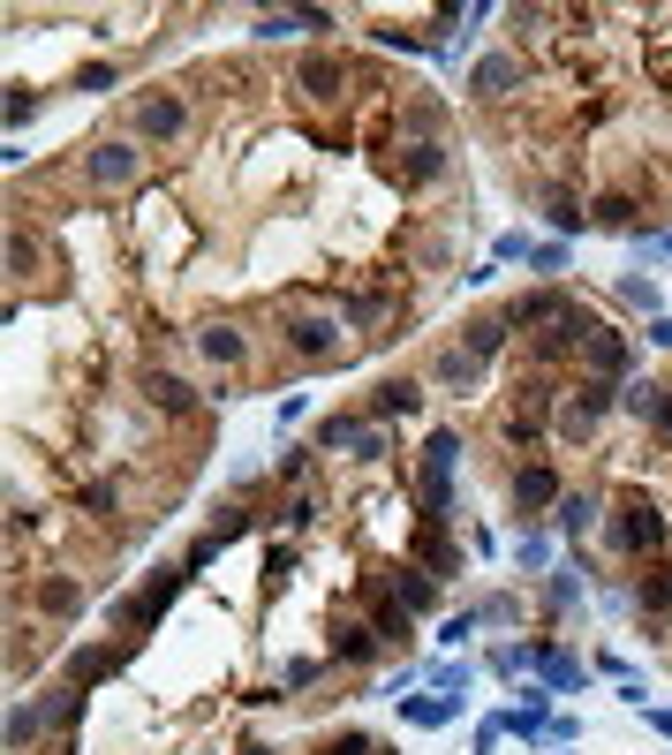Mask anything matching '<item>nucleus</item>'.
<instances>
[{"label":"nucleus","instance_id":"13","mask_svg":"<svg viewBox=\"0 0 672 755\" xmlns=\"http://www.w3.org/2000/svg\"><path fill=\"white\" fill-rule=\"evenodd\" d=\"M461 703H469V695H401V726L439 733V726H454V718H461Z\"/></svg>","mask_w":672,"mask_h":755},{"label":"nucleus","instance_id":"49","mask_svg":"<svg viewBox=\"0 0 672 755\" xmlns=\"http://www.w3.org/2000/svg\"><path fill=\"white\" fill-rule=\"evenodd\" d=\"M582 597V582H574V575H551V604H559V612H567V604Z\"/></svg>","mask_w":672,"mask_h":755},{"label":"nucleus","instance_id":"15","mask_svg":"<svg viewBox=\"0 0 672 755\" xmlns=\"http://www.w3.org/2000/svg\"><path fill=\"white\" fill-rule=\"evenodd\" d=\"M620 401L643 416V424H658V431H672V386H658V378H635V386H620Z\"/></svg>","mask_w":672,"mask_h":755},{"label":"nucleus","instance_id":"7","mask_svg":"<svg viewBox=\"0 0 672 755\" xmlns=\"http://www.w3.org/2000/svg\"><path fill=\"white\" fill-rule=\"evenodd\" d=\"M310 446H318V453H363V461H378V453H385V431H378V424H355V416H326Z\"/></svg>","mask_w":672,"mask_h":755},{"label":"nucleus","instance_id":"16","mask_svg":"<svg viewBox=\"0 0 672 755\" xmlns=\"http://www.w3.org/2000/svg\"><path fill=\"white\" fill-rule=\"evenodd\" d=\"M250 30L257 38H303V30H333V15L326 8H280V15H257Z\"/></svg>","mask_w":672,"mask_h":755},{"label":"nucleus","instance_id":"1","mask_svg":"<svg viewBox=\"0 0 672 755\" xmlns=\"http://www.w3.org/2000/svg\"><path fill=\"white\" fill-rule=\"evenodd\" d=\"M76 718H84V688H53L38 703H15L8 710V748H23L30 733H68Z\"/></svg>","mask_w":672,"mask_h":755},{"label":"nucleus","instance_id":"31","mask_svg":"<svg viewBox=\"0 0 672 755\" xmlns=\"http://www.w3.org/2000/svg\"><path fill=\"white\" fill-rule=\"evenodd\" d=\"M513 567L544 575V567H551V537H521V544H513Z\"/></svg>","mask_w":672,"mask_h":755},{"label":"nucleus","instance_id":"23","mask_svg":"<svg viewBox=\"0 0 672 755\" xmlns=\"http://www.w3.org/2000/svg\"><path fill=\"white\" fill-rule=\"evenodd\" d=\"M506 332H513V325H506V317H477V325H469V340H461V348H469V355H477V363H492V355H499V348H506Z\"/></svg>","mask_w":672,"mask_h":755},{"label":"nucleus","instance_id":"9","mask_svg":"<svg viewBox=\"0 0 672 755\" xmlns=\"http://www.w3.org/2000/svg\"><path fill=\"white\" fill-rule=\"evenodd\" d=\"M280 332H288V348H295L303 363H326V355L340 348V317H318V310H295Z\"/></svg>","mask_w":672,"mask_h":755},{"label":"nucleus","instance_id":"43","mask_svg":"<svg viewBox=\"0 0 672 755\" xmlns=\"http://www.w3.org/2000/svg\"><path fill=\"white\" fill-rule=\"evenodd\" d=\"M643 612H672V567L650 582V590H643Z\"/></svg>","mask_w":672,"mask_h":755},{"label":"nucleus","instance_id":"40","mask_svg":"<svg viewBox=\"0 0 672 755\" xmlns=\"http://www.w3.org/2000/svg\"><path fill=\"white\" fill-rule=\"evenodd\" d=\"M288 575H295V552H288V544H272V552H265V582H272V590H280V582H288Z\"/></svg>","mask_w":672,"mask_h":755},{"label":"nucleus","instance_id":"29","mask_svg":"<svg viewBox=\"0 0 672 755\" xmlns=\"http://www.w3.org/2000/svg\"><path fill=\"white\" fill-rule=\"evenodd\" d=\"M408 619H416V612H408L401 597H393V604H378V612H370V627H378V642H408Z\"/></svg>","mask_w":672,"mask_h":755},{"label":"nucleus","instance_id":"34","mask_svg":"<svg viewBox=\"0 0 672 755\" xmlns=\"http://www.w3.org/2000/svg\"><path fill=\"white\" fill-rule=\"evenodd\" d=\"M477 619H484V612H454V619H439V642H446V650H461V642L477 634Z\"/></svg>","mask_w":672,"mask_h":755},{"label":"nucleus","instance_id":"37","mask_svg":"<svg viewBox=\"0 0 672 755\" xmlns=\"http://www.w3.org/2000/svg\"><path fill=\"white\" fill-rule=\"evenodd\" d=\"M597 227H635V204H627V197H605V204H597Z\"/></svg>","mask_w":672,"mask_h":755},{"label":"nucleus","instance_id":"39","mask_svg":"<svg viewBox=\"0 0 672 755\" xmlns=\"http://www.w3.org/2000/svg\"><path fill=\"white\" fill-rule=\"evenodd\" d=\"M280 521H288V529H310V521H318V499H310V491H295V499H288V514H280Z\"/></svg>","mask_w":672,"mask_h":755},{"label":"nucleus","instance_id":"19","mask_svg":"<svg viewBox=\"0 0 672 755\" xmlns=\"http://www.w3.org/2000/svg\"><path fill=\"white\" fill-rule=\"evenodd\" d=\"M423 408V386H408V378H385L378 393H370V416L378 424H393V416H416Z\"/></svg>","mask_w":672,"mask_h":755},{"label":"nucleus","instance_id":"4","mask_svg":"<svg viewBox=\"0 0 672 755\" xmlns=\"http://www.w3.org/2000/svg\"><path fill=\"white\" fill-rule=\"evenodd\" d=\"M181 582H189V567H160V575H152V582H144L137 597H122V604H114V627H152V619H160V612H167V604L181 597Z\"/></svg>","mask_w":672,"mask_h":755},{"label":"nucleus","instance_id":"2","mask_svg":"<svg viewBox=\"0 0 672 755\" xmlns=\"http://www.w3.org/2000/svg\"><path fill=\"white\" fill-rule=\"evenodd\" d=\"M454 461H461V439H454V431H431V446H423V476H416V499H423V514H431V521L454 506Z\"/></svg>","mask_w":672,"mask_h":755},{"label":"nucleus","instance_id":"30","mask_svg":"<svg viewBox=\"0 0 672 755\" xmlns=\"http://www.w3.org/2000/svg\"><path fill=\"white\" fill-rule=\"evenodd\" d=\"M416 552H423V567H431L439 582H446V575H461V552H454V544H439V537H416Z\"/></svg>","mask_w":672,"mask_h":755},{"label":"nucleus","instance_id":"41","mask_svg":"<svg viewBox=\"0 0 672 755\" xmlns=\"http://www.w3.org/2000/svg\"><path fill=\"white\" fill-rule=\"evenodd\" d=\"M627 302H643V310L658 317V280H650V273H627Z\"/></svg>","mask_w":672,"mask_h":755},{"label":"nucleus","instance_id":"46","mask_svg":"<svg viewBox=\"0 0 672 755\" xmlns=\"http://www.w3.org/2000/svg\"><path fill=\"white\" fill-rule=\"evenodd\" d=\"M76 91H114V68H106V61H99V68H84V76H76Z\"/></svg>","mask_w":672,"mask_h":755},{"label":"nucleus","instance_id":"47","mask_svg":"<svg viewBox=\"0 0 672 755\" xmlns=\"http://www.w3.org/2000/svg\"><path fill=\"white\" fill-rule=\"evenodd\" d=\"M318 672H326V665H318V657H295V665H288V688H310V680H318Z\"/></svg>","mask_w":672,"mask_h":755},{"label":"nucleus","instance_id":"45","mask_svg":"<svg viewBox=\"0 0 672 755\" xmlns=\"http://www.w3.org/2000/svg\"><path fill=\"white\" fill-rule=\"evenodd\" d=\"M551 227H559V235H574V227H582V212H574V197H551Z\"/></svg>","mask_w":672,"mask_h":755},{"label":"nucleus","instance_id":"35","mask_svg":"<svg viewBox=\"0 0 672 755\" xmlns=\"http://www.w3.org/2000/svg\"><path fill=\"white\" fill-rule=\"evenodd\" d=\"M46 612L76 619V612H84V590H76V582H53V590H46Z\"/></svg>","mask_w":672,"mask_h":755},{"label":"nucleus","instance_id":"21","mask_svg":"<svg viewBox=\"0 0 672 755\" xmlns=\"http://www.w3.org/2000/svg\"><path fill=\"white\" fill-rule=\"evenodd\" d=\"M295 84H303L310 99H333V91H340V61H333V53H303V68H295Z\"/></svg>","mask_w":672,"mask_h":755},{"label":"nucleus","instance_id":"36","mask_svg":"<svg viewBox=\"0 0 672 755\" xmlns=\"http://www.w3.org/2000/svg\"><path fill=\"white\" fill-rule=\"evenodd\" d=\"M38 114V99H30V84H8V129H23Z\"/></svg>","mask_w":672,"mask_h":755},{"label":"nucleus","instance_id":"8","mask_svg":"<svg viewBox=\"0 0 672 755\" xmlns=\"http://www.w3.org/2000/svg\"><path fill=\"white\" fill-rule=\"evenodd\" d=\"M582 363H589V378H605V386H620L635 355H627V340H620L612 325H597V317H589V332H582Z\"/></svg>","mask_w":672,"mask_h":755},{"label":"nucleus","instance_id":"27","mask_svg":"<svg viewBox=\"0 0 672 755\" xmlns=\"http://www.w3.org/2000/svg\"><path fill=\"white\" fill-rule=\"evenodd\" d=\"M477 378H484V363H477L469 348H446V355H439V386H477Z\"/></svg>","mask_w":672,"mask_h":755},{"label":"nucleus","instance_id":"18","mask_svg":"<svg viewBox=\"0 0 672 755\" xmlns=\"http://www.w3.org/2000/svg\"><path fill=\"white\" fill-rule=\"evenodd\" d=\"M513 84H521V61H506V53H484V61H477V76H469V91H477V99H506Z\"/></svg>","mask_w":672,"mask_h":755},{"label":"nucleus","instance_id":"22","mask_svg":"<svg viewBox=\"0 0 672 755\" xmlns=\"http://www.w3.org/2000/svg\"><path fill=\"white\" fill-rule=\"evenodd\" d=\"M196 348H204L212 363H242V355H250V340H242L234 325H204V332H196Z\"/></svg>","mask_w":672,"mask_h":755},{"label":"nucleus","instance_id":"42","mask_svg":"<svg viewBox=\"0 0 672 755\" xmlns=\"http://www.w3.org/2000/svg\"><path fill=\"white\" fill-rule=\"evenodd\" d=\"M567 741H582V726H574V718H551V726H544V741H536V748H567Z\"/></svg>","mask_w":672,"mask_h":755},{"label":"nucleus","instance_id":"3","mask_svg":"<svg viewBox=\"0 0 672 755\" xmlns=\"http://www.w3.org/2000/svg\"><path fill=\"white\" fill-rule=\"evenodd\" d=\"M612 401H620V386H605V378H582V386L559 401V416H551V424H559V439H567V446H574V439H589V431L605 424V408H612Z\"/></svg>","mask_w":672,"mask_h":755},{"label":"nucleus","instance_id":"17","mask_svg":"<svg viewBox=\"0 0 672 755\" xmlns=\"http://www.w3.org/2000/svg\"><path fill=\"white\" fill-rule=\"evenodd\" d=\"M597 514H605V506H597V499H589V491H567V499H559V506H551V529H559V537H574V544H582V537H589V529H597Z\"/></svg>","mask_w":672,"mask_h":755},{"label":"nucleus","instance_id":"33","mask_svg":"<svg viewBox=\"0 0 672 755\" xmlns=\"http://www.w3.org/2000/svg\"><path fill=\"white\" fill-rule=\"evenodd\" d=\"M250 521H257V514H242V506H227V514H219V521H212L204 537H212V544H234V537H242Z\"/></svg>","mask_w":672,"mask_h":755},{"label":"nucleus","instance_id":"50","mask_svg":"<svg viewBox=\"0 0 672 755\" xmlns=\"http://www.w3.org/2000/svg\"><path fill=\"white\" fill-rule=\"evenodd\" d=\"M650 348H672V317H665V310L650 317Z\"/></svg>","mask_w":672,"mask_h":755},{"label":"nucleus","instance_id":"51","mask_svg":"<svg viewBox=\"0 0 672 755\" xmlns=\"http://www.w3.org/2000/svg\"><path fill=\"white\" fill-rule=\"evenodd\" d=\"M242 755H272V748H242Z\"/></svg>","mask_w":672,"mask_h":755},{"label":"nucleus","instance_id":"14","mask_svg":"<svg viewBox=\"0 0 672 755\" xmlns=\"http://www.w3.org/2000/svg\"><path fill=\"white\" fill-rule=\"evenodd\" d=\"M536 680H544L551 695H574V688H589V665L567 657V650H544V642H536Z\"/></svg>","mask_w":672,"mask_h":755},{"label":"nucleus","instance_id":"38","mask_svg":"<svg viewBox=\"0 0 672 755\" xmlns=\"http://www.w3.org/2000/svg\"><path fill=\"white\" fill-rule=\"evenodd\" d=\"M529 265H536V273H567V242H536Z\"/></svg>","mask_w":672,"mask_h":755},{"label":"nucleus","instance_id":"26","mask_svg":"<svg viewBox=\"0 0 672 755\" xmlns=\"http://www.w3.org/2000/svg\"><path fill=\"white\" fill-rule=\"evenodd\" d=\"M492 672H499V680L536 672V642H499V650H492Z\"/></svg>","mask_w":672,"mask_h":755},{"label":"nucleus","instance_id":"12","mask_svg":"<svg viewBox=\"0 0 672 755\" xmlns=\"http://www.w3.org/2000/svg\"><path fill=\"white\" fill-rule=\"evenodd\" d=\"M567 491H559V476L544 468V461H529V468H513V506L521 514H544V506H559Z\"/></svg>","mask_w":672,"mask_h":755},{"label":"nucleus","instance_id":"5","mask_svg":"<svg viewBox=\"0 0 672 755\" xmlns=\"http://www.w3.org/2000/svg\"><path fill=\"white\" fill-rule=\"evenodd\" d=\"M612 544L620 552H658L665 544V514L635 491V499H620V521H612Z\"/></svg>","mask_w":672,"mask_h":755},{"label":"nucleus","instance_id":"24","mask_svg":"<svg viewBox=\"0 0 672 755\" xmlns=\"http://www.w3.org/2000/svg\"><path fill=\"white\" fill-rule=\"evenodd\" d=\"M152 401H160L167 416H189V408H196V386H189V378H174V370H160V378H152Z\"/></svg>","mask_w":672,"mask_h":755},{"label":"nucleus","instance_id":"44","mask_svg":"<svg viewBox=\"0 0 672 755\" xmlns=\"http://www.w3.org/2000/svg\"><path fill=\"white\" fill-rule=\"evenodd\" d=\"M529 250H536V242H529V235H499V250H492V257H499V265H513V257H521V265H529Z\"/></svg>","mask_w":672,"mask_h":755},{"label":"nucleus","instance_id":"32","mask_svg":"<svg viewBox=\"0 0 672 755\" xmlns=\"http://www.w3.org/2000/svg\"><path fill=\"white\" fill-rule=\"evenodd\" d=\"M408 174H416V181L446 174V151H439V144H408Z\"/></svg>","mask_w":672,"mask_h":755},{"label":"nucleus","instance_id":"10","mask_svg":"<svg viewBox=\"0 0 672 755\" xmlns=\"http://www.w3.org/2000/svg\"><path fill=\"white\" fill-rule=\"evenodd\" d=\"M181 129H189V99H174V91H160V99H137V137L174 144Z\"/></svg>","mask_w":672,"mask_h":755},{"label":"nucleus","instance_id":"48","mask_svg":"<svg viewBox=\"0 0 672 755\" xmlns=\"http://www.w3.org/2000/svg\"><path fill=\"white\" fill-rule=\"evenodd\" d=\"M326 755H378V748H370V733H340Z\"/></svg>","mask_w":672,"mask_h":755},{"label":"nucleus","instance_id":"28","mask_svg":"<svg viewBox=\"0 0 672 755\" xmlns=\"http://www.w3.org/2000/svg\"><path fill=\"white\" fill-rule=\"evenodd\" d=\"M393 597L408 604V612H431V604H439V575H401Z\"/></svg>","mask_w":672,"mask_h":755},{"label":"nucleus","instance_id":"20","mask_svg":"<svg viewBox=\"0 0 672 755\" xmlns=\"http://www.w3.org/2000/svg\"><path fill=\"white\" fill-rule=\"evenodd\" d=\"M333 657L340 665H370V657H378V627H370V619H347L333 634Z\"/></svg>","mask_w":672,"mask_h":755},{"label":"nucleus","instance_id":"25","mask_svg":"<svg viewBox=\"0 0 672 755\" xmlns=\"http://www.w3.org/2000/svg\"><path fill=\"white\" fill-rule=\"evenodd\" d=\"M122 657H129V650H76V657H68V672H76V688H84V680L122 672Z\"/></svg>","mask_w":672,"mask_h":755},{"label":"nucleus","instance_id":"6","mask_svg":"<svg viewBox=\"0 0 672 755\" xmlns=\"http://www.w3.org/2000/svg\"><path fill=\"white\" fill-rule=\"evenodd\" d=\"M582 310L559 295V288H536V295H521L513 310H506V325H521V332H559V325H574Z\"/></svg>","mask_w":672,"mask_h":755},{"label":"nucleus","instance_id":"11","mask_svg":"<svg viewBox=\"0 0 672 755\" xmlns=\"http://www.w3.org/2000/svg\"><path fill=\"white\" fill-rule=\"evenodd\" d=\"M137 166H144V151H137V144H99V151H84V174H91L99 189H129V181H137Z\"/></svg>","mask_w":672,"mask_h":755}]
</instances>
